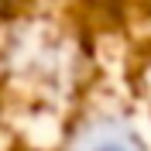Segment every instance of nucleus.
<instances>
[{"label": "nucleus", "mask_w": 151, "mask_h": 151, "mask_svg": "<svg viewBox=\"0 0 151 151\" xmlns=\"http://www.w3.org/2000/svg\"><path fill=\"white\" fill-rule=\"evenodd\" d=\"M76 151H141V148H137V141H134L127 131H120V127H100V131L86 134Z\"/></svg>", "instance_id": "obj_1"}]
</instances>
